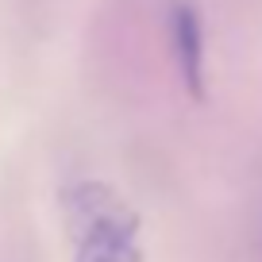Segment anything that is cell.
Returning a JSON list of instances; mask_svg holds the SVG:
<instances>
[{"label": "cell", "instance_id": "1", "mask_svg": "<svg viewBox=\"0 0 262 262\" xmlns=\"http://www.w3.org/2000/svg\"><path fill=\"white\" fill-rule=\"evenodd\" d=\"M81 262H135L131 235L120 228L116 216H93L89 235L81 243Z\"/></svg>", "mask_w": 262, "mask_h": 262}, {"label": "cell", "instance_id": "2", "mask_svg": "<svg viewBox=\"0 0 262 262\" xmlns=\"http://www.w3.org/2000/svg\"><path fill=\"white\" fill-rule=\"evenodd\" d=\"M173 27H178V54H181V62L189 66V85H196V62H201V35H196V24H193L189 12H178Z\"/></svg>", "mask_w": 262, "mask_h": 262}]
</instances>
